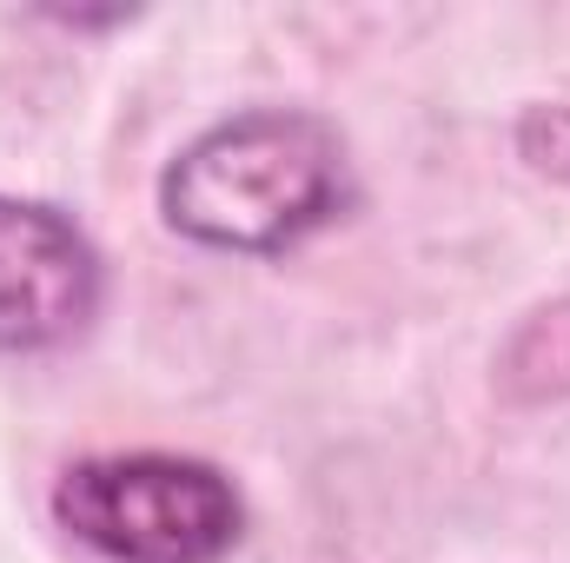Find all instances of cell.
Instances as JSON below:
<instances>
[{"label":"cell","instance_id":"6da1fadb","mask_svg":"<svg viewBox=\"0 0 570 563\" xmlns=\"http://www.w3.org/2000/svg\"><path fill=\"white\" fill-rule=\"evenodd\" d=\"M358 199L345 134L312 107H239L159 172V219L206 253L279 259Z\"/></svg>","mask_w":570,"mask_h":563},{"label":"cell","instance_id":"7a4b0ae2","mask_svg":"<svg viewBox=\"0 0 570 563\" xmlns=\"http://www.w3.org/2000/svg\"><path fill=\"white\" fill-rule=\"evenodd\" d=\"M53 524L107 563H226L246 497L186 451H94L53 477Z\"/></svg>","mask_w":570,"mask_h":563},{"label":"cell","instance_id":"3957f363","mask_svg":"<svg viewBox=\"0 0 570 563\" xmlns=\"http://www.w3.org/2000/svg\"><path fill=\"white\" fill-rule=\"evenodd\" d=\"M107 305L100 246L47 199L0 192V358L73 345Z\"/></svg>","mask_w":570,"mask_h":563}]
</instances>
